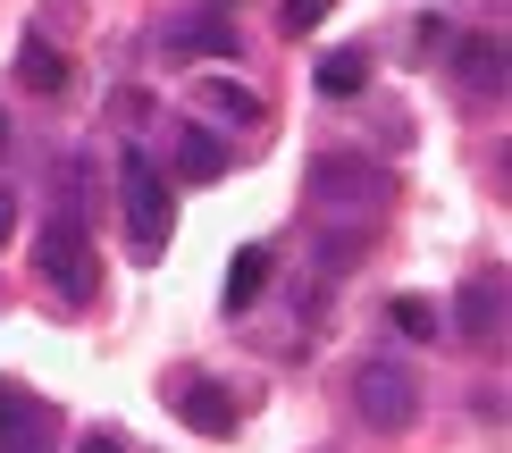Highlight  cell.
Masks as SVG:
<instances>
[{
  "mask_svg": "<svg viewBox=\"0 0 512 453\" xmlns=\"http://www.w3.org/2000/svg\"><path fill=\"white\" fill-rule=\"evenodd\" d=\"M0 143H9V126H0Z\"/></svg>",
  "mask_w": 512,
  "mask_h": 453,
  "instance_id": "19",
  "label": "cell"
},
{
  "mask_svg": "<svg viewBox=\"0 0 512 453\" xmlns=\"http://www.w3.org/2000/svg\"><path fill=\"white\" fill-rule=\"evenodd\" d=\"M34 269L51 277L68 302H93V294H101V252L84 244L76 219H42V227H34Z\"/></svg>",
  "mask_w": 512,
  "mask_h": 453,
  "instance_id": "4",
  "label": "cell"
},
{
  "mask_svg": "<svg viewBox=\"0 0 512 453\" xmlns=\"http://www.w3.org/2000/svg\"><path fill=\"white\" fill-rule=\"evenodd\" d=\"M9 235H17V202H9V193H0V244H9Z\"/></svg>",
  "mask_w": 512,
  "mask_h": 453,
  "instance_id": "18",
  "label": "cell"
},
{
  "mask_svg": "<svg viewBox=\"0 0 512 453\" xmlns=\"http://www.w3.org/2000/svg\"><path fill=\"white\" fill-rule=\"evenodd\" d=\"M395 328H403V336H429V328H437V311H429V302H412V294H403V302H395Z\"/></svg>",
  "mask_w": 512,
  "mask_h": 453,
  "instance_id": "15",
  "label": "cell"
},
{
  "mask_svg": "<svg viewBox=\"0 0 512 453\" xmlns=\"http://www.w3.org/2000/svg\"><path fill=\"white\" fill-rule=\"evenodd\" d=\"M261 286H269V244H244L236 261H227V311H252V302H261Z\"/></svg>",
  "mask_w": 512,
  "mask_h": 453,
  "instance_id": "9",
  "label": "cell"
},
{
  "mask_svg": "<svg viewBox=\"0 0 512 453\" xmlns=\"http://www.w3.org/2000/svg\"><path fill=\"white\" fill-rule=\"evenodd\" d=\"M361 84H370V51H328L319 59V93L345 101V93H361Z\"/></svg>",
  "mask_w": 512,
  "mask_h": 453,
  "instance_id": "14",
  "label": "cell"
},
{
  "mask_svg": "<svg viewBox=\"0 0 512 453\" xmlns=\"http://www.w3.org/2000/svg\"><path fill=\"white\" fill-rule=\"evenodd\" d=\"M51 445V412L17 386H0V453H42Z\"/></svg>",
  "mask_w": 512,
  "mask_h": 453,
  "instance_id": "7",
  "label": "cell"
},
{
  "mask_svg": "<svg viewBox=\"0 0 512 453\" xmlns=\"http://www.w3.org/2000/svg\"><path fill=\"white\" fill-rule=\"evenodd\" d=\"M202 110H219L227 126H261V101L244 84H227V76H202Z\"/></svg>",
  "mask_w": 512,
  "mask_h": 453,
  "instance_id": "12",
  "label": "cell"
},
{
  "mask_svg": "<svg viewBox=\"0 0 512 453\" xmlns=\"http://www.w3.org/2000/svg\"><path fill=\"white\" fill-rule=\"evenodd\" d=\"M76 453H126V445L110 437V428H84V437H76Z\"/></svg>",
  "mask_w": 512,
  "mask_h": 453,
  "instance_id": "17",
  "label": "cell"
},
{
  "mask_svg": "<svg viewBox=\"0 0 512 453\" xmlns=\"http://www.w3.org/2000/svg\"><path fill=\"white\" fill-rule=\"evenodd\" d=\"M160 51L168 59H227L236 51V26H227V9H185L160 26Z\"/></svg>",
  "mask_w": 512,
  "mask_h": 453,
  "instance_id": "5",
  "label": "cell"
},
{
  "mask_svg": "<svg viewBox=\"0 0 512 453\" xmlns=\"http://www.w3.org/2000/svg\"><path fill=\"white\" fill-rule=\"evenodd\" d=\"M319 17H328V0H286V17H277V26H286V34H311Z\"/></svg>",
  "mask_w": 512,
  "mask_h": 453,
  "instance_id": "16",
  "label": "cell"
},
{
  "mask_svg": "<svg viewBox=\"0 0 512 453\" xmlns=\"http://www.w3.org/2000/svg\"><path fill=\"white\" fill-rule=\"evenodd\" d=\"M462 84H471V93H487V101L504 93V42H496V34H487V42H479V34L462 42Z\"/></svg>",
  "mask_w": 512,
  "mask_h": 453,
  "instance_id": "11",
  "label": "cell"
},
{
  "mask_svg": "<svg viewBox=\"0 0 512 453\" xmlns=\"http://www.w3.org/2000/svg\"><path fill=\"white\" fill-rule=\"evenodd\" d=\"M177 168H185V177H219V168H227V143L210 135V126H185V135H177Z\"/></svg>",
  "mask_w": 512,
  "mask_h": 453,
  "instance_id": "13",
  "label": "cell"
},
{
  "mask_svg": "<svg viewBox=\"0 0 512 453\" xmlns=\"http://www.w3.org/2000/svg\"><path fill=\"white\" fill-rule=\"evenodd\" d=\"M177 412L202 428V437H236V395L227 386H202V378H185L177 386Z\"/></svg>",
  "mask_w": 512,
  "mask_h": 453,
  "instance_id": "8",
  "label": "cell"
},
{
  "mask_svg": "<svg viewBox=\"0 0 512 453\" xmlns=\"http://www.w3.org/2000/svg\"><path fill=\"white\" fill-rule=\"evenodd\" d=\"M395 202V177L361 151H319L311 160V210L319 219H378Z\"/></svg>",
  "mask_w": 512,
  "mask_h": 453,
  "instance_id": "1",
  "label": "cell"
},
{
  "mask_svg": "<svg viewBox=\"0 0 512 453\" xmlns=\"http://www.w3.org/2000/svg\"><path fill=\"white\" fill-rule=\"evenodd\" d=\"M353 412L378 428V437H395V428H412L420 420V378H412V361L403 353H370L353 370Z\"/></svg>",
  "mask_w": 512,
  "mask_h": 453,
  "instance_id": "3",
  "label": "cell"
},
{
  "mask_svg": "<svg viewBox=\"0 0 512 453\" xmlns=\"http://www.w3.org/2000/svg\"><path fill=\"white\" fill-rule=\"evenodd\" d=\"M118 210H126V244H135V261H160L168 227H177V202H168V177L152 168V151H118Z\"/></svg>",
  "mask_w": 512,
  "mask_h": 453,
  "instance_id": "2",
  "label": "cell"
},
{
  "mask_svg": "<svg viewBox=\"0 0 512 453\" xmlns=\"http://www.w3.org/2000/svg\"><path fill=\"white\" fill-rule=\"evenodd\" d=\"M454 328L471 336V344H496V336H504V269H487V277H471V286H462Z\"/></svg>",
  "mask_w": 512,
  "mask_h": 453,
  "instance_id": "6",
  "label": "cell"
},
{
  "mask_svg": "<svg viewBox=\"0 0 512 453\" xmlns=\"http://www.w3.org/2000/svg\"><path fill=\"white\" fill-rule=\"evenodd\" d=\"M17 76H26L34 93H68V59H59L42 34H26V42H17Z\"/></svg>",
  "mask_w": 512,
  "mask_h": 453,
  "instance_id": "10",
  "label": "cell"
}]
</instances>
